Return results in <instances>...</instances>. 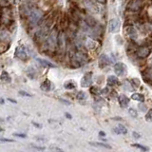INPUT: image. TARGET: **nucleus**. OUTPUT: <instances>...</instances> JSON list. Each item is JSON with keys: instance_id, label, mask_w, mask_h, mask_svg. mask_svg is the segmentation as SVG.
I'll return each instance as SVG.
<instances>
[{"instance_id": "412c9836", "label": "nucleus", "mask_w": 152, "mask_h": 152, "mask_svg": "<svg viewBox=\"0 0 152 152\" xmlns=\"http://www.w3.org/2000/svg\"><path fill=\"white\" fill-rule=\"evenodd\" d=\"M131 99L138 101V102H144L145 101V96L141 93H133L131 95Z\"/></svg>"}, {"instance_id": "c9c22d12", "label": "nucleus", "mask_w": 152, "mask_h": 152, "mask_svg": "<svg viewBox=\"0 0 152 152\" xmlns=\"http://www.w3.org/2000/svg\"><path fill=\"white\" fill-rule=\"evenodd\" d=\"M1 142H7V143H13V141L11 139H4V138H1Z\"/></svg>"}, {"instance_id": "f8f14e48", "label": "nucleus", "mask_w": 152, "mask_h": 152, "mask_svg": "<svg viewBox=\"0 0 152 152\" xmlns=\"http://www.w3.org/2000/svg\"><path fill=\"white\" fill-rule=\"evenodd\" d=\"M118 101L122 108H127L129 104V98L126 96L125 94H121L120 96L118 97Z\"/></svg>"}, {"instance_id": "a211bd4d", "label": "nucleus", "mask_w": 152, "mask_h": 152, "mask_svg": "<svg viewBox=\"0 0 152 152\" xmlns=\"http://www.w3.org/2000/svg\"><path fill=\"white\" fill-rule=\"evenodd\" d=\"M0 79H1V81L5 82V83H11V78L10 74H9L7 71H2L1 76H0Z\"/></svg>"}, {"instance_id": "aec40b11", "label": "nucleus", "mask_w": 152, "mask_h": 152, "mask_svg": "<svg viewBox=\"0 0 152 152\" xmlns=\"http://www.w3.org/2000/svg\"><path fill=\"white\" fill-rule=\"evenodd\" d=\"M114 132L116 134H127V129L123 126V125H119L117 127H115L114 129Z\"/></svg>"}, {"instance_id": "2eb2a0df", "label": "nucleus", "mask_w": 152, "mask_h": 152, "mask_svg": "<svg viewBox=\"0 0 152 152\" xmlns=\"http://www.w3.org/2000/svg\"><path fill=\"white\" fill-rule=\"evenodd\" d=\"M143 77H144V79L147 82L152 81V68H147V70L144 71V73H143Z\"/></svg>"}, {"instance_id": "72a5a7b5", "label": "nucleus", "mask_w": 152, "mask_h": 152, "mask_svg": "<svg viewBox=\"0 0 152 152\" xmlns=\"http://www.w3.org/2000/svg\"><path fill=\"white\" fill-rule=\"evenodd\" d=\"M108 92H109V88H105L102 91H101V93H102V94H108Z\"/></svg>"}, {"instance_id": "4be33fe9", "label": "nucleus", "mask_w": 152, "mask_h": 152, "mask_svg": "<svg viewBox=\"0 0 152 152\" xmlns=\"http://www.w3.org/2000/svg\"><path fill=\"white\" fill-rule=\"evenodd\" d=\"M130 85L132 86L134 88H137L141 86V81L138 78H131L130 79Z\"/></svg>"}, {"instance_id": "79ce46f5", "label": "nucleus", "mask_w": 152, "mask_h": 152, "mask_svg": "<svg viewBox=\"0 0 152 152\" xmlns=\"http://www.w3.org/2000/svg\"><path fill=\"white\" fill-rule=\"evenodd\" d=\"M33 125H34V126L38 127H41V126H40V125H37V124H35V123H33Z\"/></svg>"}, {"instance_id": "a878e982", "label": "nucleus", "mask_w": 152, "mask_h": 152, "mask_svg": "<svg viewBox=\"0 0 152 152\" xmlns=\"http://www.w3.org/2000/svg\"><path fill=\"white\" fill-rule=\"evenodd\" d=\"M8 35H9L8 32H6L5 31H1V40H2V41H5L6 39L8 40V37H9Z\"/></svg>"}, {"instance_id": "f03ea898", "label": "nucleus", "mask_w": 152, "mask_h": 152, "mask_svg": "<svg viewBox=\"0 0 152 152\" xmlns=\"http://www.w3.org/2000/svg\"><path fill=\"white\" fill-rule=\"evenodd\" d=\"M87 62V58L82 52H74L70 57V63L74 68H80L83 64H86Z\"/></svg>"}, {"instance_id": "58836bf2", "label": "nucleus", "mask_w": 152, "mask_h": 152, "mask_svg": "<svg viewBox=\"0 0 152 152\" xmlns=\"http://www.w3.org/2000/svg\"><path fill=\"white\" fill-rule=\"evenodd\" d=\"M98 2L101 3V4H106V0H97Z\"/></svg>"}, {"instance_id": "c756f323", "label": "nucleus", "mask_w": 152, "mask_h": 152, "mask_svg": "<svg viewBox=\"0 0 152 152\" xmlns=\"http://www.w3.org/2000/svg\"><path fill=\"white\" fill-rule=\"evenodd\" d=\"M50 150H53L54 152H65L63 149H61V148H59L57 147H50Z\"/></svg>"}, {"instance_id": "9d476101", "label": "nucleus", "mask_w": 152, "mask_h": 152, "mask_svg": "<svg viewBox=\"0 0 152 152\" xmlns=\"http://www.w3.org/2000/svg\"><path fill=\"white\" fill-rule=\"evenodd\" d=\"M126 32H127V36H129L130 39L136 40L137 38H138V33H137L136 29L134 28L133 26H127L126 29Z\"/></svg>"}, {"instance_id": "a19ab883", "label": "nucleus", "mask_w": 152, "mask_h": 152, "mask_svg": "<svg viewBox=\"0 0 152 152\" xmlns=\"http://www.w3.org/2000/svg\"><path fill=\"white\" fill-rule=\"evenodd\" d=\"M66 117H67V118H71V116L70 115V114H68V113H66Z\"/></svg>"}, {"instance_id": "7c9ffc66", "label": "nucleus", "mask_w": 152, "mask_h": 152, "mask_svg": "<svg viewBox=\"0 0 152 152\" xmlns=\"http://www.w3.org/2000/svg\"><path fill=\"white\" fill-rule=\"evenodd\" d=\"M31 147H33V148H35V149H38V150H45V147H39V145H32Z\"/></svg>"}, {"instance_id": "2f4dec72", "label": "nucleus", "mask_w": 152, "mask_h": 152, "mask_svg": "<svg viewBox=\"0 0 152 152\" xmlns=\"http://www.w3.org/2000/svg\"><path fill=\"white\" fill-rule=\"evenodd\" d=\"M19 94L22 95V96H26V97H31V96L29 93H27V92H25V91H19Z\"/></svg>"}, {"instance_id": "423d86ee", "label": "nucleus", "mask_w": 152, "mask_h": 152, "mask_svg": "<svg viewBox=\"0 0 152 152\" xmlns=\"http://www.w3.org/2000/svg\"><path fill=\"white\" fill-rule=\"evenodd\" d=\"M108 31L111 33H115L120 31V21L117 18H113L110 20L108 25Z\"/></svg>"}, {"instance_id": "b1692460", "label": "nucleus", "mask_w": 152, "mask_h": 152, "mask_svg": "<svg viewBox=\"0 0 152 152\" xmlns=\"http://www.w3.org/2000/svg\"><path fill=\"white\" fill-rule=\"evenodd\" d=\"M76 98L78 100H85V99H87V94H86L84 91H79L76 95Z\"/></svg>"}, {"instance_id": "ea45409f", "label": "nucleus", "mask_w": 152, "mask_h": 152, "mask_svg": "<svg viewBox=\"0 0 152 152\" xmlns=\"http://www.w3.org/2000/svg\"><path fill=\"white\" fill-rule=\"evenodd\" d=\"M99 135H101V136H105V135H106V134H105V133H104V132H103V131H100V132H99Z\"/></svg>"}, {"instance_id": "e433bc0d", "label": "nucleus", "mask_w": 152, "mask_h": 152, "mask_svg": "<svg viewBox=\"0 0 152 152\" xmlns=\"http://www.w3.org/2000/svg\"><path fill=\"white\" fill-rule=\"evenodd\" d=\"M139 106H140V108H141V109L143 110V111H145V110H147V106H142V105H140Z\"/></svg>"}, {"instance_id": "ddd939ff", "label": "nucleus", "mask_w": 152, "mask_h": 152, "mask_svg": "<svg viewBox=\"0 0 152 152\" xmlns=\"http://www.w3.org/2000/svg\"><path fill=\"white\" fill-rule=\"evenodd\" d=\"M35 60H36L37 63H39L42 67H50V68H56V66L54 64L50 63V62L45 60V59H41V58H35Z\"/></svg>"}, {"instance_id": "7ed1b4c3", "label": "nucleus", "mask_w": 152, "mask_h": 152, "mask_svg": "<svg viewBox=\"0 0 152 152\" xmlns=\"http://www.w3.org/2000/svg\"><path fill=\"white\" fill-rule=\"evenodd\" d=\"M58 33L56 29H54L53 31H52V32L48 35L46 44H47V48L50 50H53L55 49V47L58 45Z\"/></svg>"}, {"instance_id": "4468645a", "label": "nucleus", "mask_w": 152, "mask_h": 152, "mask_svg": "<svg viewBox=\"0 0 152 152\" xmlns=\"http://www.w3.org/2000/svg\"><path fill=\"white\" fill-rule=\"evenodd\" d=\"M40 88L44 91H50V89H52V82H50L49 79H46L42 83V84H41Z\"/></svg>"}, {"instance_id": "393cba45", "label": "nucleus", "mask_w": 152, "mask_h": 152, "mask_svg": "<svg viewBox=\"0 0 152 152\" xmlns=\"http://www.w3.org/2000/svg\"><path fill=\"white\" fill-rule=\"evenodd\" d=\"M145 120L148 122H152V109L147 111V115H145Z\"/></svg>"}, {"instance_id": "39448f33", "label": "nucleus", "mask_w": 152, "mask_h": 152, "mask_svg": "<svg viewBox=\"0 0 152 152\" xmlns=\"http://www.w3.org/2000/svg\"><path fill=\"white\" fill-rule=\"evenodd\" d=\"M14 56L16 58L20 59V60H26L27 57H28L26 49L23 46H18L15 49V52H14Z\"/></svg>"}, {"instance_id": "dca6fc26", "label": "nucleus", "mask_w": 152, "mask_h": 152, "mask_svg": "<svg viewBox=\"0 0 152 152\" xmlns=\"http://www.w3.org/2000/svg\"><path fill=\"white\" fill-rule=\"evenodd\" d=\"M85 22L88 24V26L90 29H94V27L97 25L96 20H95L93 17H91V16H87V17H86Z\"/></svg>"}, {"instance_id": "c85d7f7f", "label": "nucleus", "mask_w": 152, "mask_h": 152, "mask_svg": "<svg viewBox=\"0 0 152 152\" xmlns=\"http://www.w3.org/2000/svg\"><path fill=\"white\" fill-rule=\"evenodd\" d=\"M90 92L92 94H94V95H96L99 93V89H98L97 87H91L90 88Z\"/></svg>"}, {"instance_id": "473e14b6", "label": "nucleus", "mask_w": 152, "mask_h": 152, "mask_svg": "<svg viewBox=\"0 0 152 152\" xmlns=\"http://www.w3.org/2000/svg\"><path fill=\"white\" fill-rule=\"evenodd\" d=\"M14 136H16V137H19V138H26V134H20V133H14L13 134Z\"/></svg>"}, {"instance_id": "4c0bfd02", "label": "nucleus", "mask_w": 152, "mask_h": 152, "mask_svg": "<svg viewBox=\"0 0 152 152\" xmlns=\"http://www.w3.org/2000/svg\"><path fill=\"white\" fill-rule=\"evenodd\" d=\"M60 101H61V102H63V103H65L66 104V105H70V102H68V101H65L64 99H60Z\"/></svg>"}, {"instance_id": "cd10ccee", "label": "nucleus", "mask_w": 152, "mask_h": 152, "mask_svg": "<svg viewBox=\"0 0 152 152\" xmlns=\"http://www.w3.org/2000/svg\"><path fill=\"white\" fill-rule=\"evenodd\" d=\"M134 145V147H136L140 148V149H141V150H143V151H147V150H148V148H147V147H144V145H142L135 144V145Z\"/></svg>"}, {"instance_id": "f3484780", "label": "nucleus", "mask_w": 152, "mask_h": 152, "mask_svg": "<svg viewBox=\"0 0 152 152\" xmlns=\"http://www.w3.org/2000/svg\"><path fill=\"white\" fill-rule=\"evenodd\" d=\"M106 83H108V85L110 86V87H112V86H115L117 85L119 83V80L116 76L114 75H110L108 77V80H106Z\"/></svg>"}, {"instance_id": "20e7f679", "label": "nucleus", "mask_w": 152, "mask_h": 152, "mask_svg": "<svg viewBox=\"0 0 152 152\" xmlns=\"http://www.w3.org/2000/svg\"><path fill=\"white\" fill-rule=\"evenodd\" d=\"M113 70H114V72L117 76H125L127 74V66L122 62L116 63L113 67Z\"/></svg>"}, {"instance_id": "5701e85b", "label": "nucleus", "mask_w": 152, "mask_h": 152, "mask_svg": "<svg viewBox=\"0 0 152 152\" xmlns=\"http://www.w3.org/2000/svg\"><path fill=\"white\" fill-rule=\"evenodd\" d=\"M90 145H94V147H104V148H108L110 149L111 147L108 145H106V144H103V143H90Z\"/></svg>"}, {"instance_id": "f704fd0d", "label": "nucleus", "mask_w": 152, "mask_h": 152, "mask_svg": "<svg viewBox=\"0 0 152 152\" xmlns=\"http://www.w3.org/2000/svg\"><path fill=\"white\" fill-rule=\"evenodd\" d=\"M133 137H134V138H136V139H139V138H141V135H140L139 133H137V132H133Z\"/></svg>"}, {"instance_id": "bb28decb", "label": "nucleus", "mask_w": 152, "mask_h": 152, "mask_svg": "<svg viewBox=\"0 0 152 152\" xmlns=\"http://www.w3.org/2000/svg\"><path fill=\"white\" fill-rule=\"evenodd\" d=\"M129 113L131 116H132V117H134V118L138 116V114H137V111L134 108H129Z\"/></svg>"}, {"instance_id": "6ab92c4d", "label": "nucleus", "mask_w": 152, "mask_h": 152, "mask_svg": "<svg viewBox=\"0 0 152 152\" xmlns=\"http://www.w3.org/2000/svg\"><path fill=\"white\" fill-rule=\"evenodd\" d=\"M64 87L67 89H74L76 88V83L73 80H68L67 82H65Z\"/></svg>"}, {"instance_id": "9b49d317", "label": "nucleus", "mask_w": 152, "mask_h": 152, "mask_svg": "<svg viewBox=\"0 0 152 152\" xmlns=\"http://www.w3.org/2000/svg\"><path fill=\"white\" fill-rule=\"evenodd\" d=\"M150 49L147 47H142L137 50V55L139 56L140 58H147L148 55L150 54Z\"/></svg>"}, {"instance_id": "1a4fd4ad", "label": "nucleus", "mask_w": 152, "mask_h": 152, "mask_svg": "<svg viewBox=\"0 0 152 152\" xmlns=\"http://www.w3.org/2000/svg\"><path fill=\"white\" fill-rule=\"evenodd\" d=\"M127 8L130 11H137L141 8V2H140V0H129L127 3Z\"/></svg>"}, {"instance_id": "0eeeda50", "label": "nucleus", "mask_w": 152, "mask_h": 152, "mask_svg": "<svg viewBox=\"0 0 152 152\" xmlns=\"http://www.w3.org/2000/svg\"><path fill=\"white\" fill-rule=\"evenodd\" d=\"M92 83V72L88 71L83 76V78L81 80V86L83 88H88Z\"/></svg>"}, {"instance_id": "f257e3e1", "label": "nucleus", "mask_w": 152, "mask_h": 152, "mask_svg": "<svg viewBox=\"0 0 152 152\" xmlns=\"http://www.w3.org/2000/svg\"><path fill=\"white\" fill-rule=\"evenodd\" d=\"M29 17V23L31 26H35L39 23L43 18V13L42 11L38 10L36 8H31V10L28 13Z\"/></svg>"}, {"instance_id": "6e6552de", "label": "nucleus", "mask_w": 152, "mask_h": 152, "mask_svg": "<svg viewBox=\"0 0 152 152\" xmlns=\"http://www.w3.org/2000/svg\"><path fill=\"white\" fill-rule=\"evenodd\" d=\"M109 64H110V60H109L108 56H106V54L100 55L99 60H98V65H99V68H106Z\"/></svg>"}]
</instances>
